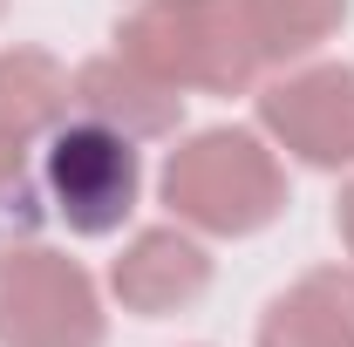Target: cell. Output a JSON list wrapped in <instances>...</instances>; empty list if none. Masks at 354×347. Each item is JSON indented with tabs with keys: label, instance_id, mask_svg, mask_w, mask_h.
I'll use <instances>...</instances> for the list:
<instances>
[{
	"label": "cell",
	"instance_id": "obj_13",
	"mask_svg": "<svg viewBox=\"0 0 354 347\" xmlns=\"http://www.w3.org/2000/svg\"><path fill=\"white\" fill-rule=\"evenodd\" d=\"M0 21H7V0H0Z\"/></svg>",
	"mask_w": 354,
	"mask_h": 347
},
{
	"label": "cell",
	"instance_id": "obj_8",
	"mask_svg": "<svg viewBox=\"0 0 354 347\" xmlns=\"http://www.w3.org/2000/svg\"><path fill=\"white\" fill-rule=\"evenodd\" d=\"M259 347H354V265H307L259 313Z\"/></svg>",
	"mask_w": 354,
	"mask_h": 347
},
{
	"label": "cell",
	"instance_id": "obj_12",
	"mask_svg": "<svg viewBox=\"0 0 354 347\" xmlns=\"http://www.w3.org/2000/svg\"><path fill=\"white\" fill-rule=\"evenodd\" d=\"M334 232H341V252H348V265H354V177L341 184V205H334Z\"/></svg>",
	"mask_w": 354,
	"mask_h": 347
},
{
	"label": "cell",
	"instance_id": "obj_2",
	"mask_svg": "<svg viewBox=\"0 0 354 347\" xmlns=\"http://www.w3.org/2000/svg\"><path fill=\"white\" fill-rule=\"evenodd\" d=\"M116 55L184 95H252L266 75L232 0H136L116 21Z\"/></svg>",
	"mask_w": 354,
	"mask_h": 347
},
{
	"label": "cell",
	"instance_id": "obj_1",
	"mask_svg": "<svg viewBox=\"0 0 354 347\" xmlns=\"http://www.w3.org/2000/svg\"><path fill=\"white\" fill-rule=\"evenodd\" d=\"M157 198L198 238H259L293 205L279 150L266 143V130H239V123L184 136L157 177Z\"/></svg>",
	"mask_w": 354,
	"mask_h": 347
},
{
	"label": "cell",
	"instance_id": "obj_3",
	"mask_svg": "<svg viewBox=\"0 0 354 347\" xmlns=\"http://www.w3.org/2000/svg\"><path fill=\"white\" fill-rule=\"evenodd\" d=\"M41 198L48 218L68 225L75 238H109L123 232L143 198V157L123 130L109 123H88V116H68L41 136Z\"/></svg>",
	"mask_w": 354,
	"mask_h": 347
},
{
	"label": "cell",
	"instance_id": "obj_11",
	"mask_svg": "<svg viewBox=\"0 0 354 347\" xmlns=\"http://www.w3.org/2000/svg\"><path fill=\"white\" fill-rule=\"evenodd\" d=\"M41 212H48V198H41V164L28 157V143H21V136L0 130V218L28 232V225H41Z\"/></svg>",
	"mask_w": 354,
	"mask_h": 347
},
{
	"label": "cell",
	"instance_id": "obj_10",
	"mask_svg": "<svg viewBox=\"0 0 354 347\" xmlns=\"http://www.w3.org/2000/svg\"><path fill=\"white\" fill-rule=\"evenodd\" d=\"M55 123H68V68L48 48H0V130L41 143Z\"/></svg>",
	"mask_w": 354,
	"mask_h": 347
},
{
	"label": "cell",
	"instance_id": "obj_9",
	"mask_svg": "<svg viewBox=\"0 0 354 347\" xmlns=\"http://www.w3.org/2000/svg\"><path fill=\"white\" fill-rule=\"evenodd\" d=\"M232 7H239V21H245L266 68H293V62H313L348 28L354 0H232Z\"/></svg>",
	"mask_w": 354,
	"mask_h": 347
},
{
	"label": "cell",
	"instance_id": "obj_6",
	"mask_svg": "<svg viewBox=\"0 0 354 347\" xmlns=\"http://www.w3.org/2000/svg\"><path fill=\"white\" fill-rule=\"evenodd\" d=\"M109 293L136 320H171L212 293V252L191 225H143L130 245L109 259Z\"/></svg>",
	"mask_w": 354,
	"mask_h": 347
},
{
	"label": "cell",
	"instance_id": "obj_5",
	"mask_svg": "<svg viewBox=\"0 0 354 347\" xmlns=\"http://www.w3.org/2000/svg\"><path fill=\"white\" fill-rule=\"evenodd\" d=\"M259 130L307 171H354V62H293L252 88Z\"/></svg>",
	"mask_w": 354,
	"mask_h": 347
},
{
	"label": "cell",
	"instance_id": "obj_7",
	"mask_svg": "<svg viewBox=\"0 0 354 347\" xmlns=\"http://www.w3.org/2000/svg\"><path fill=\"white\" fill-rule=\"evenodd\" d=\"M68 116L109 123L130 143H157L184 130V88L157 82L150 68H136L109 48V55H88L82 68H68Z\"/></svg>",
	"mask_w": 354,
	"mask_h": 347
},
{
	"label": "cell",
	"instance_id": "obj_4",
	"mask_svg": "<svg viewBox=\"0 0 354 347\" xmlns=\"http://www.w3.org/2000/svg\"><path fill=\"white\" fill-rule=\"evenodd\" d=\"M109 313L82 259L41 238L0 245V347H102Z\"/></svg>",
	"mask_w": 354,
	"mask_h": 347
}]
</instances>
